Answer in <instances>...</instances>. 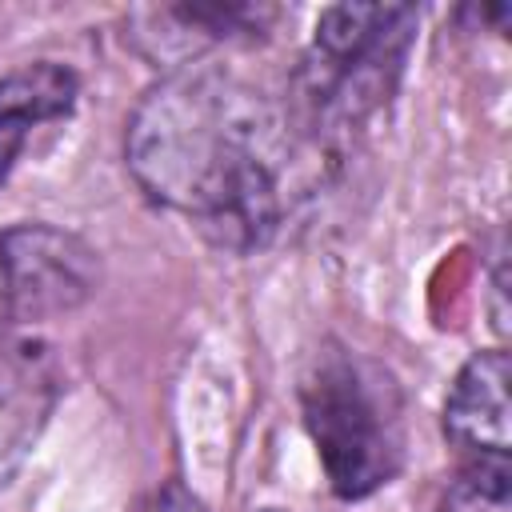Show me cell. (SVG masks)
Wrapping results in <instances>:
<instances>
[{
  "mask_svg": "<svg viewBox=\"0 0 512 512\" xmlns=\"http://www.w3.org/2000/svg\"><path fill=\"white\" fill-rule=\"evenodd\" d=\"M16 324V292H12V268H8V248L0 236V336L4 328Z\"/></svg>",
  "mask_w": 512,
  "mask_h": 512,
  "instance_id": "9",
  "label": "cell"
},
{
  "mask_svg": "<svg viewBox=\"0 0 512 512\" xmlns=\"http://www.w3.org/2000/svg\"><path fill=\"white\" fill-rule=\"evenodd\" d=\"M0 236L12 268L16 320L68 312L96 288V256L76 236L48 224H20Z\"/></svg>",
  "mask_w": 512,
  "mask_h": 512,
  "instance_id": "4",
  "label": "cell"
},
{
  "mask_svg": "<svg viewBox=\"0 0 512 512\" xmlns=\"http://www.w3.org/2000/svg\"><path fill=\"white\" fill-rule=\"evenodd\" d=\"M508 352L484 348L468 356L444 400V432L468 456H508Z\"/></svg>",
  "mask_w": 512,
  "mask_h": 512,
  "instance_id": "6",
  "label": "cell"
},
{
  "mask_svg": "<svg viewBox=\"0 0 512 512\" xmlns=\"http://www.w3.org/2000/svg\"><path fill=\"white\" fill-rule=\"evenodd\" d=\"M288 140L272 104L216 64H180L128 120V172L216 248L256 252L284 216Z\"/></svg>",
  "mask_w": 512,
  "mask_h": 512,
  "instance_id": "1",
  "label": "cell"
},
{
  "mask_svg": "<svg viewBox=\"0 0 512 512\" xmlns=\"http://www.w3.org/2000/svg\"><path fill=\"white\" fill-rule=\"evenodd\" d=\"M300 408L324 476L340 500H364L404 464V400L388 368L324 344L304 380Z\"/></svg>",
  "mask_w": 512,
  "mask_h": 512,
  "instance_id": "2",
  "label": "cell"
},
{
  "mask_svg": "<svg viewBox=\"0 0 512 512\" xmlns=\"http://www.w3.org/2000/svg\"><path fill=\"white\" fill-rule=\"evenodd\" d=\"M80 96L72 68L56 60H32L0 76V184L12 176L28 140L56 120H68Z\"/></svg>",
  "mask_w": 512,
  "mask_h": 512,
  "instance_id": "7",
  "label": "cell"
},
{
  "mask_svg": "<svg viewBox=\"0 0 512 512\" xmlns=\"http://www.w3.org/2000/svg\"><path fill=\"white\" fill-rule=\"evenodd\" d=\"M60 400V364L36 336H0V488L20 472Z\"/></svg>",
  "mask_w": 512,
  "mask_h": 512,
  "instance_id": "5",
  "label": "cell"
},
{
  "mask_svg": "<svg viewBox=\"0 0 512 512\" xmlns=\"http://www.w3.org/2000/svg\"><path fill=\"white\" fill-rule=\"evenodd\" d=\"M416 40V8L408 4H336L316 20L300 60V116L320 140L360 128L380 112Z\"/></svg>",
  "mask_w": 512,
  "mask_h": 512,
  "instance_id": "3",
  "label": "cell"
},
{
  "mask_svg": "<svg viewBox=\"0 0 512 512\" xmlns=\"http://www.w3.org/2000/svg\"><path fill=\"white\" fill-rule=\"evenodd\" d=\"M156 512H204V504L196 496H188L184 488H172V492H164V500L156 504Z\"/></svg>",
  "mask_w": 512,
  "mask_h": 512,
  "instance_id": "10",
  "label": "cell"
},
{
  "mask_svg": "<svg viewBox=\"0 0 512 512\" xmlns=\"http://www.w3.org/2000/svg\"><path fill=\"white\" fill-rule=\"evenodd\" d=\"M260 512H284V508H260Z\"/></svg>",
  "mask_w": 512,
  "mask_h": 512,
  "instance_id": "11",
  "label": "cell"
},
{
  "mask_svg": "<svg viewBox=\"0 0 512 512\" xmlns=\"http://www.w3.org/2000/svg\"><path fill=\"white\" fill-rule=\"evenodd\" d=\"M444 512H512L508 456H472V464L448 484Z\"/></svg>",
  "mask_w": 512,
  "mask_h": 512,
  "instance_id": "8",
  "label": "cell"
}]
</instances>
